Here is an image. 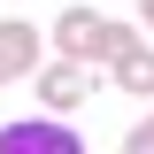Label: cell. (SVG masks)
<instances>
[{
    "mask_svg": "<svg viewBox=\"0 0 154 154\" xmlns=\"http://www.w3.org/2000/svg\"><path fill=\"white\" fill-rule=\"evenodd\" d=\"M38 100L46 108H85L93 100V77L77 69V62H54V69H38Z\"/></svg>",
    "mask_w": 154,
    "mask_h": 154,
    "instance_id": "obj_4",
    "label": "cell"
},
{
    "mask_svg": "<svg viewBox=\"0 0 154 154\" xmlns=\"http://www.w3.org/2000/svg\"><path fill=\"white\" fill-rule=\"evenodd\" d=\"M38 69V31L23 16H8L0 23V85H16V77H31Z\"/></svg>",
    "mask_w": 154,
    "mask_h": 154,
    "instance_id": "obj_3",
    "label": "cell"
},
{
    "mask_svg": "<svg viewBox=\"0 0 154 154\" xmlns=\"http://www.w3.org/2000/svg\"><path fill=\"white\" fill-rule=\"evenodd\" d=\"M146 131H154V116H146Z\"/></svg>",
    "mask_w": 154,
    "mask_h": 154,
    "instance_id": "obj_7",
    "label": "cell"
},
{
    "mask_svg": "<svg viewBox=\"0 0 154 154\" xmlns=\"http://www.w3.org/2000/svg\"><path fill=\"white\" fill-rule=\"evenodd\" d=\"M54 46H62V62H116V54H131L139 46V31L131 23H116V16H100V8H62V23H54Z\"/></svg>",
    "mask_w": 154,
    "mask_h": 154,
    "instance_id": "obj_1",
    "label": "cell"
},
{
    "mask_svg": "<svg viewBox=\"0 0 154 154\" xmlns=\"http://www.w3.org/2000/svg\"><path fill=\"white\" fill-rule=\"evenodd\" d=\"M108 69H116V85H123L131 100H154V46H131V54H116Z\"/></svg>",
    "mask_w": 154,
    "mask_h": 154,
    "instance_id": "obj_5",
    "label": "cell"
},
{
    "mask_svg": "<svg viewBox=\"0 0 154 154\" xmlns=\"http://www.w3.org/2000/svg\"><path fill=\"white\" fill-rule=\"evenodd\" d=\"M139 16H146V31H154V0H139Z\"/></svg>",
    "mask_w": 154,
    "mask_h": 154,
    "instance_id": "obj_6",
    "label": "cell"
},
{
    "mask_svg": "<svg viewBox=\"0 0 154 154\" xmlns=\"http://www.w3.org/2000/svg\"><path fill=\"white\" fill-rule=\"evenodd\" d=\"M0 154H85V139L69 123H54V116H23V123L0 131Z\"/></svg>",
    "mask_w": 154,
    "mask_h": 154,
    "instance_id": "obj_2",
    "label": "cell"
}]
</instances>
